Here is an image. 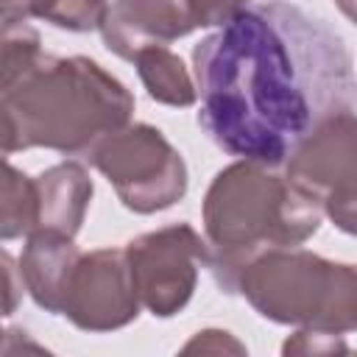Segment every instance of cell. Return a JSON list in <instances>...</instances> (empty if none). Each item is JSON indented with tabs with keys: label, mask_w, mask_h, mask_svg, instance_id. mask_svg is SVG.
<instances>
[{
	"label": "cell",
	"mask_w": 357,
	"mask_h": 357,
	"mask_svg": "<svg viewBox=\"0 0 357 357\" xmlns=\"http://www.w3.org/2000/svg\"><path fill=\"white\" fill-rule=\"evenodd\" d=\"M198 126L226 153L282 167L326 117L357 106L337 31L298 6L251 3L192 47Z\"/></svg>",
	"instance_id": "1"
},
{
	"label": "cell",
	"mask_w": 357,
	"mask_h": 357,
	"mask_svg": "<svg viewBox=\"0 0 357 357\" xmlns=\"http://www.w3.org/2000/svg\"><path fill=\"white\" fill-rule=\"evenodd\" d=\"M128 86L86 56H53L22 22L3 28L0 117L3 153L47 148L89 159L92 151L131 123Z\"/></svg>",
	"instance_id": "2"
},
{
	"label": "cell",
	"mask_w": 357,
	"mask_h": 357,
	"mask_svg": "<svg viewBox=\"0 0 357 357\" xmlns=\"http://www.w3.org/2000/svg\"><path fill=\"white\" fill-rule=\"evenodd\" d=\"M201 220L206 268L218 287L234 296L248 262L265 251L307 243L321 229L324 212L284 167L237 159L206 187Z\"/></svg>",
	"instance_id": "3"
},
{
	"label": "cell",
	"mask_w": 357,
	"mask_h": 357,
	"mask_svg": "<svg viewBox=\"0 0 357 357\" xmlns=\"http://www.w3.org/2000/svg\"><path fill=\"white\" fill-rule=\"evenodd\" d=\"M237 293L268 321L324 335L357 332V265L332 262L301 245L259 254Z\"/></svg>",
	"instance_id": "4"
},
{
	"label": "cell",
	"mask_w": 357,
	"mask_h": 357,
	"mask_svg": "<svg viewBox=\"0 0 357 357\" xmlns=\"http://www.w3.org/2000/svg\"><path fill=\"white\" fill-rule=\"evenodd\" d=\"M89 162L114 187L120 204L137 215L170 209L187 195L184 156L156 126L128 123L106 137Z\"/></svg>",
	"instance_id": "5"
},
{
	"label": "cell",
	"mask_w": 357,
	"mask_h": 357,
	"mask_svg": "<svg viewBox=\"0 0 357 357\" xmlns=\"http://www.w3.org/2000/svg\"><path fill=\"white\" fill-rule=\"evenodd\" d=\"M284 173L346 234L357 237V114L318 123L282 165Z\"/></svg>",
	"instance_id": "6"
},
{
	"label": "cell",
	"mask_w": 357,
	"mask_h": 357,
	"mask_svg": "<svg viewBox=\"0 0 357 357\" xmlns=\"http://www.w3.org/2000/svg\"><path fill=\"white\" fill-rule=\"evenodd\" d=\"M123 248L142 307L153 318L178 315L195 293L201 265H206V240L190 223H173L145 231Z\"/></svg>",
	"instance_id": "7"
},
{
	"label": "cell",
	"mask_w": 357,
	"mask_h": 357,
	"mask_svg": "<svg viewBox=\"0 0 357 357\" xmlns=\"http://www.w3.org/2000/svg\"><path fill=\"white\" fill-rule=\"evenodd\" d=\"M139 296L126 248H95L81 254L61 315L84 332H114L137 321Z\"/></svg>",
	"instance_id": "8"
},
{
	"label": "cell",
	"mask_w": 357,
	"mask_h": 357,
	"mask_svg": "<svg viewBox=\"0 0 357 357\" xmlns=\"http://www.w3.org/2000/svg\"><path fill=\"white\" fill-rule=\"evenodd\" d=\"M195 28L187 0H112L100 36L114 56L134 61L137 53L167 47Z\"/></svg>",
	"instance_id": "9"
},
{
	"label": "cell",
	"mask_w": 357,
	"mask_h": 357,
	"mask_svg": "<svg viewBox=\"0 0 357 357\" xmlns=\"http://www.w3.org/2000/svg\"><path fill=\"white\" fill-rule=\"evenodd\" d=\"M81 254L84 251L73 243V237L59 231H33L25 237L20 273L36 307H42L50 315H61L64 296Z\"/></svg>",
	"instance_id": "10"
},
{
	"label": "cell",
	"mask_w": 357,
	"mask_h": 357,
	"mask_svg": "<svg viewBox=\"0 0 357 357\" xmlns=\"http://www.w3.org/2000/svg\"><path fill=\"white\" fill-rule=\"evenodd\" d=\"M36 178L39 192V226L36 231H59L75 237L84 226L89 201H92V178L81 162H59L42 170ZM33 234V231H31Z\"/></svg>",
	"instance_id": "11"
},
{
	"label": "cell",
	"mask_w": 357,
	"mask_h": 357,
	"mask_svg": "<svg viewBox=\"0 0 357 357\" xmlns=\"http://www.w3.org/2000/svg\"><path fill=\"white\" fill-rule=\"evenodd\" d=\"M134 67L151 100L176 106V109H187L198 100L195 75L187 70L181 56H176L170 47H148L137 53Z\"/></svg>",
	"instance_id": "12"
},
{
	"label": "cell",
	"mask_w": 357,
	"mask_h": 357,
	"mask_svg": "<svg viewBox=\"0 0 357 357\" xmlns=\"http://www.w3.org/2000/svg\"><path fill=\"white\" fill-rule=\"evenodd\" d=\"M39 226L36 178L17 170L8 159L3 165V201H0V237H28Z\"/></svg>",
	"instance_id": "13"
},
{
	"label": "cell",
	"mask_w": 357,
	"mask_h": 357,
	"mask_svg": "<svg viewBox=\"0 0 357 357\" xmlns=\"http://www.w3.org/2000/svg\"><path fill=\"white\" fill-rule=\"evenodd\" d=\"M106 11L109 0H39L36 20H45L53 28L70 33H89L100 31Z\"/></svg>",
	"instance_id": "14"
},
{
	"label": "cell",
	"mask_w": 357,
	"mask_h": 357,
	"mask_svg": "<svg viewBox=\"0 0 357 357\" xmlns=\"http://www.w3.org/2000/svg\"><path fill=\"white\" fill-rule=\"evenodd\" d=\"M187 3L198 28H223L243 8L251 6V0H187Z\"/></svg>",
	"instance_id": "15"
},
{
	"label": "cell",
	"mask_w": 357,
	"mask_h": 357,
	"mask_svg": "<svg viewBox=\"0 0 357 357\" xmlns=\"http://www.w3.org/2000/svg\"><path fill=\"white\" fill-rule=\"evenodd\" d=\"M346 349L349 346L340 340V335H324V332H310V329H298L282 346L284 354H332V351H346Z\"/></svg>",
	"instance_id": "16"
},
{
	"label": "cell",
	"mask_w": 357,
	"mask_h": 357,
	"mask_svg": "<svg viewBox=\"0 0 357 357\" xmlns=\"http://www.w3.org/2000/svg\"><path fill=\"white\" fill-rule=\"evenodd\" d=\"M181 351H184V354H192V351H201V354H226V351H231V354H245V346H243L234 335H229V332H223V329H204V332H198L190 343H184Z\"/></svg>",
	"instance_id": "17"
},
{
	"label": "cell",
	"mask_w": 357,
	"mask_h": 357,
	"mask_svg": "<svg viewBox=\"0 0 357 357\" xmlns=\"http://www.w3.org/2000/svg\"><path fill=\"white\" fill-rule=\"evenodd\" d=\"M39 0H3V28L22 25L31 17H36Z\"/></svg>",
	"instance_id": "18"
},
{
	"label": "cell",
	"mask_w": 357,
	"mask_h": 357,
	"mask_svg": "<svg viewBox=\"0 0 357 357\" xmlns=\"http://www.w3.org/2000/svg\"><path fill=\"white\" fill-rule=\"evenodd\" d=\"M3 273H6V312L3 315H11L14 307H17V298L22 296V287L25 282L17 284V276H20V268H14V259L8 251H3Z\"/></svg>",
	"instance_id": "19"
},
{
	"label": "cell",
	"mask_w": 357,
	"mask_h": 357,
	"mask_svg": "<svg viewBox=\"0 0 357 357\" xmlns=\"http://www.w3.org/2000/svg\"><path fill=\"white\" fill-rule=\"evenodd\" d=\"M335 6L340 8V14L357 25V0H335Z\"/></svg>",
	"instance_id": "20"
}]
</instances>
